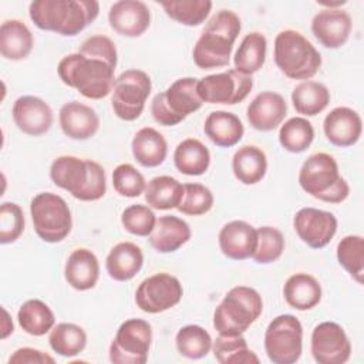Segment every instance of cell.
Returning <instances> with one entry per match:
<instances>
[{"mask_svg":"<svg viewBox=\"0 0 364 364\" xmlns=\"http://www.w3.org/2000/svg\"><path fill=\"white\" fill-rule=\"evenodd\" d=\"M220 252L232 260L250 259L257 245V230L245 220H232L222 226L218 236Z\"/></svg>","mask_w":364,"mask_h":364,"instance_id":"cell-23","label":"cell"},{"mask_svg":"<svg viewBox=\"0 0 364 364\" xmlns=\"http://www.w3.org/2000/svg\"><path fill=\"white\" fill-rule=\"evenodd\" d=\"M152 343V327L144 318H128L118 327L109 344V361L114 364H144Z\"/></svg>","mask_w":364,"mask_h":364,"instance_id":"cell-12","label":"cell"},{"mask_svg":"<svg viewBox=\"0 0 364 364\" xmlns=\"http://www.w3.org/2000/svg\"><path fill=\"white\" fill-rule=\"evenodd\" d=\"M205 135L220 148H230L239 144L245 134L240 118L228 111H212L203 124Z\"/></svg>","mask_w":364,"mask_h":364,"instance_id":"cell-27","label":"cell"},{"mask_svg":"<svg viewBox=\"0 0 364 364\" xmlns=\"http://www.w3.org/2000/svg\"><path fill=\"white\" fill-rule=\"evenodd\" d=\"M232 171L243 185H256L267 172V156L256 145H243L233 154Z\"/></svg>","mask_w":364,"mask_h":364,"instance_id":"cell-31","label":"cell"},{"mask_svg":"<svg viewBox=\"0 0 364 364\" xmlns=\"http://www.w3.org/2000/svg\"><path fill=\"white\" fill-rule=\"evenodd\" d=\"M351 17L341 9H323L311 20L314 37L326 48H340L350 37Z\"/></svg>","mask_w":364,"mask_h":364,"instance_id":"cell-20","label":"cell"},{"mask_svg":"<svg viewBox=\"0 0 364 364\" xmlns=\"http://www.w3.org/2000/svg\"><path fill=\"white\" fill-rule=\"evenodd\" d=\"M30 215L37 236L47 243L63 242L71 232V210L57 193H37L31 199Z\"/></svg>","mask_w":364,"mask_h":364,"instance_id":"cell-9","label":"cell"},{"mask_svg":"<svg viewBox=\"0 0 364 364\" xmlns=\"http://www.w3.org/2000/svg\"><path fill=\"white\" fill-rule=\"evenodd\" d=\"M314 139V128L304 117L289 118L279 129L280 145L291 154L304 152Z\"/></svg>","mask_w":364,"mask_h":364,"instance_id":"cell-41","label":"cell"},{"mask_svg":"<svg viewBox=\"0 0 364 364\" xmlns=\"http://www.w3.org/2000/svg\"><path fill=\"white\" fill-rule=\"evenodd\" d=\"M166 16L179 24L195 27L202 24L210 14V0H169L161 3Z\"/></svg>","mask_w":364,"mask_h":364,"instance_id":"cell-40","label":"cell"},{"mask_svg":"<svg viewBox=\"0 0 364 364\" xmlns=\"http://www.w3.org/2000/svg\"><path fill=\"white\" fill-rule=\"evenodd\" d=\"M24 232V213L20 205L3 202L0 206V243L16 242Z\"/></svg>","mask_w":364,"mask_h":364,"instance_id":"cell-47","label":"cell"},{"mask_svg":"<svg viewBox=\"0 0 364 364\" xmlns=\"http://www.w3.org/2000/svg\"><path fill=\"white\" fill-rule=\"evenodd\" d=\"M100 13L95 0H34L28 6V16L36 27L64 37L80 34Z\"/></svg>","mask_w":364,"mask_h":364,"instance_id":"cell-1","label":"cell"},{"mask_svg":"<svg viewBox=\"0 0 364 364\" xmlns=\"http://www.w3.org/2000/svg\"><path fill=\"white\" fill-rule=\"evenodd\" d=\"M151 90V78L145 71L136 68L125 70L115 78L111 91L114 114L122 121H135L144 112Z\"/></svg>","mask_w":364,"mask_h":364,"instance_id":"cell-10","label":"cell"},{"mask_svg":"<svg viewBox=\"0 0 364 364\" xmlns=\"http://www.w3.org/2000/svg\"><path fill=\"white\" fill-rule=\"evenodd\" d=\"M111 28L124 37H139L151 24L148 6L141 0H119L111 4L108 11Z\"/></svg>","mask_w":364,"mask_h":364,"instance_id":"cell-18","label":"cell"},{"mask_svg":"<svg viewBox=\"0 0 364 364\" xmlns=\"http://www.w3.org/2000/svg\"><path fill=\"white\" fill-rule=\"evenodd\" d=\"M287 115V104L279 92L263 91L247 105L246 117L256 131L269 132L276 129Z\"/></svg>","mask_w":364,"mask_h":364,"instance_id":"cell-21","label":"cell"},{"mask_svg":"<svg viewBox=\"0 0 364 364\" xmlns=\"http://www.w3.org/2000/svg\"><path fill=\"white\" fill-rule=\"evenodd\" d=\"M291 102L297 114L314 117L327 108L330 91L318 81H301L291 91Z\"/></svg>","mask_w":364,"mask_h":364,"instance_id":"cell-34","label":"cell"},{"mask_svg":"<svg viewBox=\"0 0 364 364\" xmlns=\"http://www.w3.org/2000/svg\"><path fill=\"white\" fill-rule=\"evenodd\" d=\"M337 218L323 209L301 208L293 218L297 236L311 249L326 247L337 233Z\"/></svg>","mask_w":364,"mask_h":364,"instance_id":"cell-16","label":"cell"},{"mask_svg":"<svg viewBox=\"0 0 364 364\" xmlns=\"http://www.w3.org/2000/svg\"><path fill=\"white\" fill-rule=\"evenodd\" d=\"M274 63L290 80L307 81L321 67V55L316 47L296 30H282L274 38Z\"/></svg>","mask_w":364,"mask_h":364,"instance_id":"cell-7","label":"cell"},{"mask_svg":"<svg viewBox=\"0 0 364 364\" xmlns=\"http://www.w3.org/2000/svg\"><path fill=\"white\" fill-rule=\"evenodd\" d=\"M266 51L267 40L263 33L252 31L246 34L242 38L239 48L236 50L233 57L235 70L245 75H252L257 73L266 61Z\"/></svg>","mask_w":364,"mask_h":364,"instance_id":"cell-33","label":"cell"},{"mask_svg":"<svg viewBox=\"0 0 364 364\" xmlns=\"http://www.w3.org/2000/svg\"><path fill=\"white\" fill-rule=\"evenodd\" d=\"M17 321L24 333L40 337L50 333L55 326V316L43 300L30 299L20 306Z\"/></svg>","mask_w":364,"mask_h":364,"instance_id":"cell-36","label":"cell"},{"mask_svg":"<svg viewBox=\"0 0 364 364\" xmlns=\"http://www.w3.org/2000/svg\"><path fill=\"white\" fill-rule=\"evenodd\" d=\"M50 178L55 186L82 202L98 200L107 192L105 171L92 159L61 155L51 162Z\"/></svg>","mask_w":364,"mask_h":364,"instance_id":"cell-3","label":"cell"},{"mask_svg":"<svg viewBox=\"0 0 364 364\" xmlns=\"http://www.w3.org/2000/svg\"><path fill=\"white\" fill-rule=\"evenodd\" d=\"M131 149L135 161L145 168H155L164 164L168 155L165 136L152 127H144L132 138Z\"/></svg>","mask_w":364,"mask_h":364,"instance_id":"cell-28","label":"cell"},{"mask_svg":"<svg viewBox=\"0 0 364 364\" xmlns=\"http://www.w3.org/2000/svg\"><path fill=\"white\" fill-rule=\"evenodd\" d=\"M64 277L65 282L78 291L95 287L100 279L98 257L90 249H74L65 262Z\"/></svg>","mask_w":364,"mask_h":364,"instance_id":"cell-24","label":"cell"},{"mask_svg":"<svg viewBox=\"0 0 364 364\" xmlns=\"http://www.w3.org/2000/svg\"><path fill=\"white\" fill-rule=\"evenodd\" d=\"M53 363H55L54 357L33 347H20L9 357V364H53Z\"/></svg>","mask_w":364,"mask_h":364,"instance_id":"cell-49","label":"cell"},{"mask_svg":"<svg viewBox=\"0 0 364 364\" xmlns=\"http://www.w3.org/2000/svg\"><path fill=\"white\" fill-rule=\"evenodd\" d=\"M257 230V245L252 259L260 264H269L280 259L284 250V236L273 226H260Z\"/></svg>","mask_w":364,"mask_h":364,"instance_id":"cell-43","label":"cell"},{"mask_svg":"<svg viewBox=\"0 0 364 364\" xmlns=\"http://www.w3.org/2000/svg\"><path fill=\"white\" fill-rule=\"evenodd\" d=\"M78 53H81L82 55H87V57L104 60L108 64H111L112 67H117V61H118L117 47H115L114 41L107 36L97 34V36L88 37L87 40L82 41Z\"/></svg>","mask_w":364,"mask_h":364,"instance_id":"cell-48","label":"cell"},{"mask_svg":"<svg viewBox=\"0 0 364 364\" xmlns=\"http://www.w3.org/2000/svg\"><path fill=\"white\" fill-rule=\"evenodd\" d=\"M192 230L189 225L173 215L156 218V223L148 236L151 246L158 253H172L191 240Z\"/></svg>","mask_w":364,"mask_h":364,"instance_id":"cell-25","label":"cell"},{"mask_svg":"<svg viewBox=\"0 0 364 364\" xmlns=\"http://www.w3.org/2000/svg\"><path fill=\"white\" fill-rule=\"evenodd\" d=\"M34 37L30 28L17 18L6 20L0 26V53L6 60L20 61L30 55Z\"/></svg>","mask_w":364,"mask_h":364,"instance_id":"cell-29","label":"cell"},{"mask_svg":"<svg viewBox=\"0 0 364 364\" xmlns=\"http://www.w3.org/2000/svg\"><path fill=\"white\" fill-rule=\"evenodd\" d=\"M58 122L63 134L77 141L90 139L100 129V117L95 109L78 101H68L60 108Z\"/></svg>","mask_w":364,"mask_h":364,"instance_id":"cell-22","label":"cell"},{"mask_svg":"<svg viewBox=\"0 0 364 364\" xmlns=\"http://www.w3.org/2000/svg\"><path fill=\"white\" fill-rule=\"evenodd\" d=\"M112 186L121 196L138 198L145 192L146 181L134 165L119 164L112 171Z\"/></svg>","mask_w":364,"mask_h":364,"instance_id":"cell-45","label":"cell"},{"mask_svg":"<svg viewBox=\"0 0 364 364\" xmlns=\"http://www.w3.org/2000/svg\"><path fill=\"white\" fill-rule=\"evenodd\" d=\"M323 131L327 141L334 146H353L361 136L363 119L353 108L336 107L326 115Z\"/></svg>","mask_w":364,"mask_h":364,"instance_id":"cell-19","label":"cell"},{"mask_svg":"<svg viewBox=\"0 0 364 364\" xmlns=\"http://www.w3.org/2000/svg\"><path fill=\"white\" fill-rule=\"evenodd\" d=\"M144 193L149 208L169 210L179 206L183 196V185L169 175H159L146 183Z\"/></svg>","mask_w":364,"mask_h":364,"instance_id":"cell-35","label":"cell"},{"mask_svg":"<svg viewBox=\"0 0 364 364\" xmlns=\"http://www.w3.org/2000/svg\"><path fill=\"white\" fill-rule=\"evenodd\" d=\"M263 300L249 286L232 287L213 311V327L219 334H243L262 314Z\"/></svg>","mask_w":364,"mask_h":364,"instance_id":"cell-6","label":"cell"},{"mask_svg":"<svg viewBox=\"0 0 364 364\" xmlns=\"http://www.w3.org/2000/svg\"><path fill=\"white\" fill-rule=\"evenodd\" d=\"M213 340L210 334L198 324H188L178 330L175 336V346L181 355L199 360L212 351Z\"/></svg>","mask_w":364,"mask_h":364,"instance_id":"cell-39","label":"cell"},{"mask_svg":"<svg viewBox=\"0 0 364 364\" xmlns=\"http://www.w3.org/2000/svg\"><path fill=\"white\" fill-rule=\"evenodd\" d=\"M114 71L115 67L107 61L78 51L63 57L57 67L60 80L90 100H101L111 94L115 82Z\"/></svg>","mask_w":364,"mask_h":364,"instance_id":"cell-4","label":"cell"},{"mask_svg":"<svg viewBox=\"0 0 364 364\" xmlns=\"http://www.w3.org/2000/svg\"><path fill=\"white\" fill-rule=\"evenodd\" d=\"M183 296L178 277L161 272L144 279L135 291V303L139 310L158 314L175 307Z\"/></svg>","mask_w":364,"mask_h":364,"instance_id":"cell-14","label":"cell"},{"mask_svg":"<svg viewBox=\"0 0 364 364\" xmlns=\"http://www.w3.org/2000/svg\"><path fill=\"white\" fill-rule=\"evenodd\" d=\"M253 88L252 75H245L235 68L206 75L198 80V94L203 102L235 105L242 102Z\"/></svg>","mask_w":364,"mask_h":364,"instance_id":"cell-13","label":"cell"},{"mask_svg":"<svg viewBox=\"0 0 364 364\" xmlns=\"http://www.w3.org/2000/svg\"><path fill=\"white\" fill-rule=\"evenodd\" d=\"M321 294L323 291L318 280L309 273H294L283 286L286 303L300 311L316 307L321 300Z\"/></svg>","mask_w":364,"mask_h":364,"instance_id":"cell-30","label":"cell"},{"mask_svg":"<svg viewBox=\"0 0 364 364\" xmlns=\"http://www.w3.org/2000/svg\"><path fill=\"white\" fill-rule=\"evenodd\" d=\"M196 85L198 78L182 77L165 91L158 92L151 102V114L155 122L164 127H173L198 111L203 101L198 94Z\"/></svg>","mask_w":364,"mask_h":364,"instance_id":"cell-8","label":"cell"},{"mask_svg":"<svg viewBox=\"0 0 364 364\" xmlns=\"http://www.w3.org/2000/svg\"><path fill=\"white\" fill-rule=\"evenodd\" d=\"M299 183L306 193L327 203H341L350 195V186L340 175L337 161L327 152H316L303 162Z\"/></svg>","mask_w":364,"mask_h":364,"instance_id":"cell-5","label":"cell"},{"mask_svg":"<svg viewBox=\"0 0 364 364\" xmlns=\"http://www.w3.org/2000/svg\"><path fill=\"white\" fill-rule=\"evenodd\" d=\"M16 127L27 135L40 136L50 131L53 125V109L41 98L34 95L18 97L11 109Z\"/></svg>","mask_w":364,"mask_h":364,"instance_id":"cell-17","label":"cell"},{"mask_svg":"<svg viewBox=\"0 0 364 364\" xmlns=\"http://www.w3.org/2000/svg\"><path fill=\"white\" fill-rule=\"evenodd\" d=\"M48 344L54 353L70 358L84 351L87 346V333L78 324L58 323L48 334Z\"/></svg>","mask_w":364,"mask_h":364,"instance_id":"cell-38","label":"cell"},{"mask_svg":"<svg viewBox=\"0 0 364 364\" xmlns=\"http://www.w3.org/2000/svg\"><path fill=\"white\" fill-rule=\"evenodd\" d=\"M121 223L124 229L135 236H149L155 228L156 216L154 210L142 203L129 205L121 213Z\"/></svg>","mask_w":364,"mask_h":364,"instance_id":"cell-46","label":"cell"},{"mask_svg":"<svg viewBox=\"0 0 364 364\" xmlns=\"http://www.w3.org/2000/svg\"><path fill=\"white\" fill-rule=\"evenodd\" d=\"M142 266L144 253L141 247L132 242L117 243L105 259L107 273L117 282H128L134 279Z\"/></svg>","mask_w":364,"mask_h":364,"instance_id":"cell-26","label":"cell"},{"mask_svg":"<svg viewBox=\"0 0 364 364\" xmlns=\"http://www.w3.org/2000/svg\"><path fill=\"white\" fill-rule=\"evenodd\" d=\"M212 353L220 364H257L259 357L249 348L243 334L223 336L219 334L212 344Z\"/></svg>","mask_w":364,"mask_h":364,"instance_id":"cell-37","label":"cell"},{"mask_svg":"<svg viewBox=\"0 0 364 364\" xmlns=\"http://www.w3.org/2000/svg\"><path fill=\"white\" fill-rule=\"evenodd\" d=\"M1 311H3V323H1V338L3 340H6L10 334H13V331H14V326H13V321H11V318H10V314H9V311L3 307L1 309Z\"/></svg>","mask_w":364,"mask_h":364,"instance_id":"cell-50","label":"cell"},{"mask_svg":"<svg viewBox=\"0 0 364 364\" xmlns=\"http://www.w3.org/2000/svg\"><path fill=\"white\" fill-rule=\"evenodd\" d=\"M264 351L274 364H294L303 351V326L293 314L274 317L264 331Z\"/></svg>","mask_w":364,"mask_h":364,"instance_id":"cell-11","label":"cell"},{"mask_svg":"<svg viewBox=\"0 0 364 364\" xmlns=\"http://www.w3.org/2000/svg\"><path fill=\"white\" fill-rule=\"evenodd\" d=\"M213 202V193L208 186L198 182H188L183 183V196L176 209L188 216H200L212 209Z\"/></svg>","mask_w":364,"mask_h":364,"instance_id":"cell-44","label":"cell"},{"mask_svg":"<svg viewBox=\"0 0 364 364\" xmlns=\"http://www.w3.org/2000/svg\"><path fill=\"white\" fill-rule=\"evenodd\" d=\"M173 164L181 173L199 176L209 169L210 152L202 141L186 138L176 145L173 151Z\"/></svg>","mask_w":364,"mask_h":364,"instance_id":"cell-32","label":"cell"},{"mask_svg":"<svg viewBox=\"0 0 364 364\" xmlns=\"http://www.w3.org/2000/svg\"><path fill=\"white\" fill-rule=\"evenodd\" d=\"M337 260L343 269L358 283L364 274V239L360 235H347L337 245Z\"/></svg>","mask_w":364,"mask_h":364,"instance_id":"cell-42","label":"cell"},{"mask_svg":"<svg viewBox=\"0 0 364 364\" xmlns=\"http://www.w3.org/2000/svg\"><path fill=\"white\" fill-rule=\"evenodd\" d=\"M240 28L242 23L235 11L219 10L213 14L193 46L195 65L200 70L226 67Z\"/></svg>","mask_w":364,"mask_h":364,"instance_id":"cell-2","label":"cell"},{"mask_svg":"<svg viewBox=\"0 0 364 364\" xmlns=\"http://www.w3.org/2000/svg\"><path fill=\"white\" fill-rule=\"evenodd\" d=\"M310 351L318 364H344L350 360L351 343L340 324L323 321L313 328Z\"/></svg>","mask_w":364,"mask_h":364,"instance_id":"cell-15","label":"cell"}]
</instances>
